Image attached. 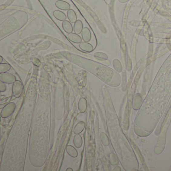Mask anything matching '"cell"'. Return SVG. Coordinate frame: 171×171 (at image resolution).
Instances as JSON below:
<instances>
[{
    "label": "cell",
    "instance_id": "52a82bcc",
    "mask_svg": "<svg viewBox=\"0 0 171 171\" xmlns=\"http://www.w3.org/2000/svg\"><path fill=\"white\" fill-rule=\"evenodd\" d=\"M62 26L65 32L68 34L72 32L74 30L71 23L68 21L65 20L62 22Z\"/></svg>",
    "mask_w": 171,
    "mask_h": 171
},
{
    "label": "cell",
    "instance_id": "7c38bea8",
    "mask_svg": "<svg viewBox=\"0 0 171 171\" xmlns=\"http://www.w3.org/2000/svg\"><path fill=\"white\" fill-rule=\"evenodd\" d=\"M66 151L68 154L70 155V156L72 157H76L77 156V152L76 150L75 149V148L71 146H68L66 148Z\"/></svg>",
    "mask_w": 171,
    "mask_h": 171
},
{
    "label": "cell",
    "instance_id": "5bb4252c",
    "mask_svg": "<svg viewBox=\"0 0 171 171\" xmlns=\"http://www.w3.org/2000/svg\"><path fill=\"white\" fill-rule=\"evenodd\" d=\"M82 139L79 135H76L74 139V145L77 148H79L82 145Z\"/></svg>",
    "mask_w": 171,
    "mask_h": 171
},
{
    "label": "cell",
    "instance_id": "d6986e66",
    "mask_svg": "<svg viewBox=\"0 0 171 171\" xmlns=\"http://www.w3.org/2000/svg\"><path fill=\"white\" fill-rule=\"evenodd\" d=\"M66 171H73V170H72V169H71V168H68L67 169V170H66Z\"/></svg>",
    "mask_w": 171,
    "mask_h": 171
},
{
    "label": "cell",
    "instance_id": "9c48e42d",
    "mask_svg": "<svg viewBox=\"0 0 171 171\" xmlns=\"http://www.w3.org/2000/svg\"><path fill=\"white\" fill-rule=\"evenodd\" d=\"M83 29H84V27H83V23H82V21L80 20H77L74 24L73 29H74V33L77 34H81V33L82 32Z\"/></svg>",
    "mask_w": 171,
    "mask_h": 171
},
{
    "label": "cell",
    "instance_id": "8992f818",
    "mask_svg": "<svg viewBox=\"0 0 171 171\" xmlns=\"http://www.w3.org/2000/svg\"><path fill=\"white\" fill-rule=\"evenodd\" d=\"M81 35H82V40L85 42H89L91 38V34L89 28L87 27L84 28L81 32Z\"/></svg>",
    "mask_w": 171,
    "mask_h": 171
},
{
    "label": "cell",
    "instance_id": "30bf717a",
    "mask_svg": "<svg viewBox=\"0 0 171 171\" xmlns=\"http://www.w3.org/2000/svg\"><path fill=\"white\" fill-rule=\"evenodd\" d=\"M68 19L71 23H75L77 20V15L73 9H70L67 12Z\"/></svg>",
    "mask_w": 171,
    "mask_h": 171
},
{
    "label": "cell",
    "instance_id": "5b68a950",
    "mask_svg": "<svg viewBox=\"0 0 171 171\" xmlns=\"http://www.w3.org/2000/svg\"><path fill=\"white\" fill-rule=\"evenodd\" d=\"M67 37L70 41L76 44H79L82 42V38L78 34H76L75 33L72 32L69 33Z\"/></svg>",
    "mask_w": 171,
    "mask_h": 171
},
{
    "label": "cell",
    "instance_id": "6da1fadb",
    "mask_svg": "<svg viewBox=\"0 0 171 171\" xmlns=\"http://www.w3.org/2000/svg\"><path fill=\"white\" fill-rule=\"evenodd\" d=\"M23 90V85L20 81H16L12 86V91L14 95L16 97H19Z\"/></svg>",
    "mask_w": 171,
    "mask_h": 171
},
{
    "label": "cell",
    "instance_id": "ba28073f",
    "mask_svg": "<svg viewBox=\"0 0 171 171\" xmlns=\"http://www.w3.org/2000/svg\"><path fill=\"white\" fill-rule=\"evenodd\" d=\"M53 15L56 19L60 21H62V22L66 20V18H67L66 15L65 14V13L60 10L54 11L53 13Z\"/></svg>",
    "mask_w": 171,
    "mask_h": 171
},
{
    "label": "cell",
    "instance_id": "2e32d148",
    "mask_svg": "<svg viewBox=\"0 0 171 171\" xmlns=\"http://www.w3.org/2000/svg\"><path fill=\"white\" fill-rule=\"evenodd\" d=\"M94 56L95 57H100V58L104 59H107V55L101 52L95 53L94 54Z\"/></svg>",
    "mask_w": 171,
    "mask_h": 171
},
{
    "label": "cell",
    "instance_id": "7a4b0ae2",
    "mask_svg": "<svg viewBox=\"0 0 171 171\" xmlns=\"http://www.w3.org/2000/svg\"><path fill=\"white\" fill-rule=\"evenodd\" d=\"M0 79L4 83L8 84H13L16 80V77L14 75L7 72L1 73Z\"/></svg>",
    "mask_w": 171,
    "mask_h": 171
},
{
    "label": "cell",
    "instance_id": "4fadbf2b",
    "mask_svg": "<svg viewBox=\"0 0 171 171\" xmlns=\"http://www.w3.org/2000/svg\"><path fill=\"white\" fill-rule=\"evenodd\" d=\"M84 127H85V123L84 122L79 123L75 127L74 130V133H77V134L81 133L84 130Z\"/></svg>",
    "mask_w": 171,
    "mask_h": 171
},
{
    "label": "cell",
    "instance_id": "9a60e30c",
    "mask_svg": "<svg viewBox=\"0 0 171 171\" xmlns=\"http://www.w3.org/2000/svg\"><path fill=\"white\" fill-rule=\"evenodd\" d=\"M11 68V66L9 64L1 63L0 64V73H4L8 71Z\"/></svg>",
    "mask_w": 171,
    "mask_h": 171
},
{
    "label": "cell",
    "instance_id": "e0dca14e",
    "mask_svg": "<svg viewBox=\"0 0 171 171\" xmlns=\"http://www.w3.org/2000/svg\"><path fill=\"white\" fill-rule=\"evenodd\" d=\"M6 87L4 82L1 81V85H0V91L1 92H4L6 91Z\"/></svg>",
    "mask_w": 171,
    "mask_h": 171
},
{
    "label": "cell",
    "instance_id": "8fae6325",
    "mask_svg": "<svg viewBox=\"0 0 171 171\" xmlns=\"http://www.w3.org/2000/svg\"><path fill=\"white\" fill-rule=\"evenodd\" d=\"M8 105H9V109L8 110L7 107V106H6V107H5L4 109L2 111V112L5 111V113H4L3 117H8V112H9V114L11 115V114H12V113H13L14 110H15V104H14V103H10V104H8Z\"/></svg>",
    "mask_w": 171,
    "mask_h": 171
},
{
    "label": "cell",
    "instance_id": "277c9868",
    "mask_svg": "<svg viewBox=\"0 0 171 171\" xmlns=\"http://www.w3.org/2000/svg\"><path fill=\"white\" fill-rule=\"evenodd\" d=\"M55 6L58 9L62 10L68 11L70 9V5L67 2L58 0L56 2Z\"/></svg>",
    "mask_w": 171,
    "mask_h": 171
},
{
    "label": "cell",
    "instance_id": "3957f363",
    "mask_svg": "<svg viewBox=\"0 0 171 171\" xmlns=\"http://www.w3.org/2000/svg\"><path fill=\"white\" fill-rule=\"evenodd\" d=\"M79 48L86 52H91L94 50V48L91 44L87 42H81L79 44Z\"/></svg>",
    "mask_w": 171,
    "mask_h": 171
},
{
    "label": "cell",
    "instance_id": "ac0fdd59",
    "mask_svg": "<svg viewBox=\"0 0 171 171\" xmlns=\"http://www.w3.org/2000/svg\"><path fill=\"white\" fill-rule=\"evenodd\" d=\"M113 171H121V170H120V167H116V168H114V169H113Z\"/></svg>",
    "mask_w": 171,
    "mask_h": 171
},
{
    "label": "cell",
    "instance_id": "ffe728a7",
    "mask_svg": "<svg viewBox=\"0 0 171 171\" xmlns=\"http://www.w3.org/2000/svg\"><path fill=\"white\" fill-rule=\"evenodd\" d=\"M0 58H1V63H2V61H3V57H2V56H1V57H0Z\"/></svg>",
    "mask_w": 171,
    "mask_h": 171
}]
</instances>
